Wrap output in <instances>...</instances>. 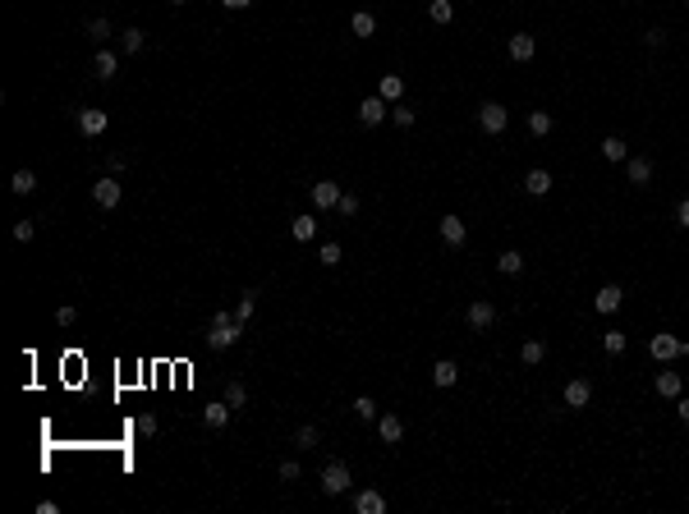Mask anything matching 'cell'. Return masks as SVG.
<instances>
[{"label":"cell","mask_w":689,"mask_h":514,"mask_svg":"<svg viewBox=\"0 0 689 514\" xmlns=\"http://www.w3.org/2000/svg\"><path fill=\"white\" fill-rule=\"evenodd\" d=\"M74 322H78V308H69V303L55 308V326H74Z\"/></svg>","instance_id":"cell-38"},{"label":"cell","mask_w":689,"mask_h":514,"mask_svg":"<svg viewBox=\"0 0 689 514\" xmlns=\"http://www.w3.org/2000/svg\"><path fill=\"white\" fill-rule=\"evenodd\" d=\"M377 437H382L386 446H400V441H405V423H400L395 414H382L377 418Z\"/></svg>","instance_id":"cell-9"},{"label":"cell","mask_w":689,"mask_h":514,"mask_svg":"<svg viewBox=\"0 0 689 514\" xmlns=\"http://www.w3.org/2000/svg\"><path fill=\"white\" fill-rule=\"evenodd\" d=\"M524 193H533V197H547V193H551V175L542 170V165L524 175Z\"/></svg>","instance_id":"cell-15"},{"label":"cell","mask_w":689,"mask_h":514,"mask_svg":"<svg viewBox=\"0 0 689 514\" xmlns=\"http://www.w3.org/2000/svg\"><path fill=\"white\" fill-rule=\"evenodd\" d=\"M299 473H304V469H299V460H285V464H281V478H285V482H295Z\"/></svg>","instance_id":"cell-44"},{"label":"cell","mask_w":689,"mask_h":514,"mask_svg":"<svg viewBox=\"0 0 689 514\" xmlns=\"http://www.w3.org/2000/svg\"><path fill=\"white\" fill-rule=\"evenodd\" d=\"M106 110H92V106H83L78 110V133H83V138H101V133H106Z\"/></svg>","instance_id":"cell-6"},{"label":"cell","mask_w":689,"mask_h":514,"mask_svg":"<svg viewBox=\"0 0 689 514\" xmlns=\"http://www.w3.org/2000/svg\"><path fill=\"white\" fill-rule=\"evenodd\" d=\"M354 510H359V514H382L386 501H382V492H359V496H354Z\"/></svg>","instance_id":"cell-21"},{"label":"cell","mask_w":689,"mask_h":514,"mask_svg":"<svg viewBox=\"0 0 689 514\" xmlns=\"http://www.w3.org/2000/svg\"><path fill=\"white\" fill-rule=\"evenodd\" d=\"M510 55L519 60V65H524V60H533V37H528V33H514V37H510Z\"/></svg>","instance_id":"cell-26"},{"label":"cell","mask_w":689,"mask_h":514,"mask_svg":"<svg viewBox=\"0 0 689 514\" xmlns=\"http://www.w3.org/2000/svg\"><path fill=\"white\" fill-rule=\"evenodd\" d=\"M345 252H340V243H322V266H336Z\"/></svg>","instance_id":"cell-40"},{"label":"cell","mask_w":689,"mask_h":514,"mask_svg":"<svg viewBox=\"0 0 689 514\" xmlns=\"http://www.w3.org/2000/svg\"><path fill=\"white\" fill-rule=\"evenodd\" d=\"M354 414H359L363 423H377V418H382V414H377V400H368V395H359V400H354Z\"/></svg>","instance_id":"cell-32"},{"label":"cell","mask_w":689,"mask_h":514,"mask_svg":"<svg viewBox=\"0 0 689 514\" xmlns=\"http://www.w3.org/2000/svg\"><path fill=\"white\" fill-rule=\"evenodd\" d=\"M377 97L395 106V101L405 97V78H400V74H382V83H377Z\"/></svg>","instance_id":"cell-14"},{"label":"cell","mask_w":689,"mask_h":514,"mask_svg":"<svg viewBox=\"0 0 689 514\" xmlns=\"http://www.w3.org/2000/svg\"><path fill=\"white\" fill-rule=\"evenodd\" d=\"M593 400V386L584 381V377H575V381H565V405L570 409H584Z\"/></svg>","instance_id":"cell-13"},{"label":"cell","mask_w":689,"mask_h":514,"mask_svg":"<svg viewBox=\"0 0 689 514\" xmlns=\"http://www.w3.org/2000/svg\"><path fill=\"white\" fill-rule=\"evenodd\" d=\"M528 133H533V138H547L551 133V115L547 110H528Z\"/></svg>","instance_id":"cell-28"},{"label":"cell","mask_w":689,"mask_h":514,"mask_svg":"<svg viewBox=\"0 0 689 514\" xmlns=\"http://www.w3.org/2000/svg\"><path fill=\"white\" fill-rule=\"evenodd\" d=\"M625 303V294H621V285H602L598 294H593V308H598L602 317H607V312H616V308Z\"/></svg>","instance_id":"cell-8"},{"label":"cell","mask_w":689,"mask_h":514,"mask_svg":"<svg viewBox=\"0 0 689 514\" xmlns=\"http://www.w3.org/2000/svg\"><path fill=\"white\" fill-rule=\"evenodd\" d=\"M478 124H482V133H505V124H510V110L501 106V101H482L478 106Z\"/></svg>","instance_id":"cell-3"},{"label":"cell","mask_w":689,"mask_h":514,"mask_svg":"<svg viewBox=\"0 0 689 514\" xmlns=\"http://www.w3.org/2000/svg\"><path fill=\"white\" fill-rule=\"evenodd\" d=\"M350 469H345V464H340V460H331L327 464V469H322V492H327V496H340V492H350Z\"/></svg>","instance_id":"cell-4"},{"label":"cell","mask_w":689,"mask_h":514,"mask_svg":"<svg viewBox=\"0 0 689 514\" xmlns=\"http://www.w3.org/2000/svg\"><path fill=\"white\" fill-rule=\"evenodd\" d=\"M602 156H607V161H630V147H625V138H616V133H612V138H602Z\"/></svg>","instance_id":"cell-24"},{"label":"cell","mask_w":689,"mask_h":514,"mask_svg":"<svg viewBox=\"0 0 689 514\" xmlns=\"http://www.w3.org/2000/svg\"><path fill=\"white\" fill-rule=\"evenodd\" d=\"M142 42H147V33H142V28H124V33H120V51H124V55H138Z\"/></svg>","instance_id":"cell-25"},{"label":"cell","mask_w":689,"mask_h":514,"mask_svg":"<svg viewBox=\"0 0 689 514\" xmlns=\"http://www.w3.org/2000/svg\"><path fill=\"white\" fill-rule=\"evenodd\" d=\"M427 14H432V23H450V19H455L450 0H432V5H427Z\"/></svg>","instance_id":"cell-35"},{"label":"cell","mask_w":689,"mask_h":514,"mask_svg":"<svg viewBox=\"0 0 689 514\" xmlns=\"http://www.w3.org/2000/svg\"><path fill=\"white\" fill-rule=\"evenodd\" d=\"M336 211H340V216H359V197H354V193H340Z\"/></svg>","instance_id":"cell-37"},{"label":"cell","mask_w":689,"mask_h":514,"mask_svg":"<svg viewBox=\"0 0 689 514\" xmlns=\"http://www.w3.org/2000/svg\"><path fill=\"white\" fill-rule=\"evenodd\" d=\"M676 414H680V423H689V395H676Z\"/></svg>","instance_id":"cell-46"},{"label":"cell","mask_w":689,"mask_h":514,"mask_svg":"<svg viewBox=\"0 0 689 514\" xmlns=\"http://www.w3.org/2000/svg\"><path fill=\"white\" fill-rule=\"evenodd\" d=\"M350 28H354V37H377V19H372L368 10H354L350 14Z\"/></svg>","instance_id":"cell-20"},{"label":"cell","mask_w":689,"mask_h":514,"mask_svg":"<svg viewBox=\"0 0 689 514\" xmlns=\"http://www.w3.org/2000/svg\"><path fill=\"white\" fill-rule=\"evenodd\" d=\"M92 202H97L101 211L120 207V184H115V175H106V179H97V184H92Z\"/></svg>","instance_id":"cell-7"},{"label":"cell","mask_w":689,"mask_h":514,"mask_svg":"<svg viewBox=\"0 0 689 514\" xmlns=\"http://www.w3.org/2000/svg\"><path fill=\"white\" fill-rule=\"evenodd\" d=\"M459 381V368L450 358H441V363H432V386H441V391H446V386H455Z\"/></svg>","instance_id":"cell-18"},{"label":"cell","mask_w":689,"mask_h":514,"mask_svg":"<svg viewBox=\"0 0 689 514\" xmlns=\"http://www.w3.org/2000/svg\"><path fill=\"white\" fill-rule=\"evenodd\" d=\"M10 188H14V193H19V197H28V193H33V188H37V175H33V170H14Z\"/></svg>","instance_id":"cell-30"},{"label":"cell","mask_w":689,"mask_h":514,"mask_svg":"<svg viewBox=\"0 0 689 514\" xmlns=\"http://www.w3.org/2000/svg\"><path fill=\"white\" fill-rule=\"evenodd\" d=\"M653 391L662 395V400H676V395H680V372H676V368H667V372H657Z\"/></svg>","instance_id":"cell-16"},{"label":"cell","mask_w":689,"mask_h":514,"mask_svg":"<svg viewBox=\"0 0 689 514\" xmlns=\"http://www.w3.org/2000/svg\"><path fill=\"white\" fill-rule=\"evenodd\" d=\"M318 441H322V437H318V427H313V423H304V427L295 432V446H299V450H313Z\"/></svg>","instance_id":"cell-33"},{"label":"cell","mask_w":689,"mask_h":514,"mask_svg":"<svg viewBox=\"0 0 689 514\" xmlns=\"http://www.w3.org/2000/svg\"><path fill=\"white\" fill-rule=\"evenodd\" d=\"M496 271H501V275H519V271H524V252L505 248L501 257H496Z\"/></svg>","instance_id":"cell-23"},{"label":"cell","mask_w":689,"mask_h":514,"mask_svg":"<svg viewBox=\"0 0 689 514\" xmlns=\"http://www.w3.org/2000/svg\"><path fill=\"white\" fill-rule=\"evenodd\" d=\"M336 202H340V184H331V179L313 184V207H318V211H331Z\"/></svg>","instance_id":"cell-10"},{"label":"cell","mask_w":689,"mask_h":514,"mask_svg":"<svg viewBox=\"0 0 689 514\" xmlns=\"http://www.w3.org/2000/svg\"><path fill=\"white\" fill-rule=\"evenodd\" d=\"M676 220H680V225H685V230H689V197H685V202H680V207H676Z\"/></svg>","instance_id":"cell-47"},{"label":"cell","mask_w":689,"mask_h":514,"mask_svg":"<svg viewBox=\"0 0 689 514\" xmlns=\"http://www.w3.org/2000/svg\"><path fill=\"white\" fill-rule=\"evenodd\" d=\"M625 345H630V340H625L621 331H607V335H602V349L612 354V358H616V354H625Z\"/></svg>","instance_id":"cell-34"},{"label":"cell","mask_w":689,"mask_h":514,"mask_svg":"<svg viewBox=\"0 0 689 514\" xmlns=\"http://www.w3.org/2000/svg\"><path fill=\"white\" fill-rule=\"evenodd\" d=\"M441 239H446L450 248H459V243L469 239V225H464L459 216H441Z\"/></svg>","instance_id":"cell-11"},{"label":"cell","mask_w":689,"mask_h":514,"mask_svg":"<svg viewBox=\"0 0 689 514\" xmlns=\"http://www.w3.org/2000/svg\"><path fill=\"white\" fill-rule=\"evenodd\" d=\"M239 335H244V322L235 317V312H216V317H212V331H207V345L212 349H230Z\"/></svg>","instance_id":"cell-1"},{"label":"cell","mask_w":689,"mask_h":514,"mask_svg":"<svg viewBox=\"0 0 689 514\" xmlns=\"http://www.w3.org/2000/svg\"><path fill=\"white\" fill-rule=\"evenodd\" d=\"M464 317H469V326H473V331H487V326L496 322V308L478 298V303H469V312H464Z\"/></svg>","instance_id":"cell-12"},{"label":"cell","mask_w":689,"mask_h":514,"mask_svg":"<svg viewBox=\"0 0 689 514\" xmlns=\"http://www.w3.org/2000/svg\"><path fill=\"white\" fill-rule=\"evenodd\" d=\"M542 354H547V345H542V340H528L524 349H519V358H524L528 368H538V363H542Z\"/></svg>","instance_id":"cell-31"},{"label":"cell","mask_w":689,"mask_h":514,"mask_svg":"<svg viewBox=\"0 0 689 514\" xmlns=\"http://www.w3.org/2000/svg\"><path fill=\"white\" fill-rule=\"evenodd\" d=\"M625 175H630V184H648V179H653V161H648V156H630V161H625Z\"/></svg>","instance_id":"cell-17"},{"label":"cell","mask_w":689,"mask_h":514,"mask_svg":"<svg viewBox=\"0 0 689 514\" xmlns=\"http://www.w3.org/2000/svg\"><path fill=\"white\" fill-rule=\"evenodd\" d=\"M253 308H258V298H253V289H249V294H244V298H239V308H235V317H239V322H244V326H249V317H253Z\"/></svg>","instance_id":"cell-36"},{"label":"cell","mask_w":689,"mask_h":514,"mask_svg":"<svg viewBox=\"0 0 689 514\" xmlns=\"http://www.w3.org/2000/svg\"><path fill=\"white\" fill-rule=\"evenodd\" d=\"M290 234H295L299 243H308L313 234H318V220H313V216H295V225H290Z\"/></svg>","instance_id":"cell-29"},{"label":"cell","mask_w":689,"mask_h":514,"mask_svg":"<svg viewBox=\"0 0 689 514\" xmlns=\"http://www.w3.org/2000/svg\"><path fill=\"white\" fill-rule=\"evenodd\" d=\"M386 115H391V101H382V97H363L359 101V124L363 129H377Z\"/></svg>","instance_id":"cell-5"},{"label":"cell","mask_w":689,"mask_h":514,"mask_svg":"<svg viewBox=\"0 0 689 514\" xmlns=\"http://www.w3.org/2000/svg\"><path fill=\"white\" fill-rule=\"evenodd\" d=\"M225 405L230 409H249V386L244 381H225Z\"/></svg>","instance_id":"cell-27"},{"label":"cell","mask_w":689,"mask_h":514,"mask_svg":"<svg viewBox=\"0 0 689 514\" xmlns=\"http://www.w3.org/2000/svg\"><path fill=\"white\" fill-rule=\"evenodd\" d=\"M648 354H653L657 363H671V358H689V345H685V340H676L671 331H657V335L648 340Z\"/></svg>","instance_id":"cell-2"},{"label":"cell","mask_w":689,"mask_h":514,"mask_svg":"<svg viewBox=\"0 0 689 514\" xmlns=\"http://www.w3.org/2000/svg\"><path fill=\"white\" fill-rule=\"evenodd\" d=\"M133 427H138V437H156V418L152 414H138V423H133Z\"/></svg>","instance_id":"cell-41"},{"label":"cell","mask_w":689,"mask_h":514,"mask_svg":"<svg viewBox=\"0 0 689 514\" xmlns=\"http://www.w3.org/2000/svg\"><path fill=\"white\" fill-rule=\"evenodd\" d=\"M33 234H37V225H33V220H19V225H14V239H19V243H28Z\"/></svg>","instance_id":"cell-43"},{"label":"cell","mask_w":689,"mask_h":514,"mask_svg":"<svg viewBox=\"0 0 689 514\" xmlns=\"http://www.w3.org/2000/svg\"><path fill=\"white\" fill-rule=\"evenodd\" d=\"M88 33L97 37L101 46H106V37H110V23H106V19H92V23H88Z\"/></svg>","instance_id":"cell-42"},{"label":"cell","mask_w":689,"mask_h":514,"mask_svg":"<svg viewBox=\"0 0 689 514\" xmlns=\"http://www.w3.org/2000/svg\"><path fill=\"white\" fill-rule=\"evenodd\" d=\"M92 69H97V78H115V69H120V55L101 46V51H97V60H92Z\"/></svg>","instance_id":"cell-19"},{"label":"cell","mask_w":689,"mask_h":514,"mask_svg":"<svg viewBox=\"0 0 689 514\" xmlns=\"http://www.w3.org/2000/svg\"><path fill=\"white\" fill-rule=\"evenodd\" d=\"M644 42H648V46H662V42H667V33H662V28H648Z\"/></svg>","instance_id":"cell-45"},{"label":"cell","mask_w":689,"mask_h":514,"mask_svg":"<svg viewBox=\"0 0 689 514\" xmlns=\"http://www.w3.org/2000/svg\"><path fill=\"white\" fill-rule=\"evenodd\" d=\"M225 10H249V5H258V0H221Z\"/></svg>","instance_id":"cell-48"},{"label":"cell","mask_w":689,"mask_h":514,"mask_svg":"<svg viewBox=\"0 0 689 514\" xmlns=\"http://www.w3.org/2000/svg\"><path fill=\"white\" fill-rule=\"evenodd\" d=\"M170 5H184V0H170Z\"/></svg>","instance_id":"cell-49"},{"label":"cell","mask_w":689,"mask_h":514,"mask_svg":"<svg viewBox=\"0 0 689 514\" xmlns=\"http://www.w3.org/2000/svg\"><path fill=\"white\" fill-rule=\"evenodd\" d=\"M391 115H395V124H400V129H409V124H414V110H409V106H400V101L391 106Z\"/></svg>","instance_id":"cell-39"},{"label":"cell","mask_w":689,"mask_h":514,"mask_svg":"<svg viewBox=\"0 0 689 514\" xmlns=\"http://www.w3.org/2000/svg\"><path fill=\"white\" fill-rule=\"evenodd\" d=\"M202 423H207L212 432H221V427L230 423V405H225V400H221V405H207V409H202Z\"/></svg>","instance_id":"cell-22"}]
</instances>
